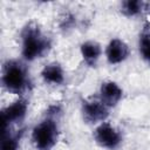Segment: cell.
Segmentation results:
<instances>
[{"mask_svg":"<svg viewBox=\"0 0 150 150\" xmlns=\"http://www.w3.org/2000/svg\"><path fill=\"white\" fill-rule=\"evenodd\" d=\"M33 139L40 150L50 149L56 139V127L52 121L40 123L33 130Z\"/></svg>","mask_w":150,"mask_h":150,"instance_id":"6da1fadb","label":"cell"},{"mask_svg":"<svg viewBox=\"0 0 150 150\" xmlns=\"http://www.w3.org/2000/svg\"><path fill=\"white\" fill-rule=\"evenodd\" d=\"M16 149H18V143L14 138H11V137L4 138L1 150H16Z\"/></svg>","mask_w":150,"mask_h":150,"instance_id":"4fadbf2b","label":"cell"},{"mask_svg":"<svg viewBox=\"0 0 150 150\" xmlns=\"http://www.w3.org/2000/svg\"><path fill=\"white\" fill-rule=\"evenodd\" d=\"M95 138L102 146L108 149H115L121 143L120 134L109 124L100 125L95 131Z\"/></svg>","mask_w":150,"mask_h":150,"instance_id":"277c9868","label":"cell"},{"mask_svg":"<svg viewBox=\"0 0 150 150\" xmlns=\"http://www.w3.org/2000/svg\"><path fill=\"white\" fill-rule=\"evenodd\" d=\"M141 53L143 57L150 61V34H143L141 38Z\"/></svg>","mask_w":150,"mask_h":150,"instance_id":"8fae6325","label":"cell"},{"mask_svg":"<svg viewBox=\"0 0 150 150\" xmlns=\"http://www.w3.org/2000/svg\"><path fill=\"white\" fill-rule=\"evenodd\" d=\"M141 4L138 1H127L124 4V11L128 14H136L139 11Z\"/></svg>","mask_w":150,"mask_h":150,"instance_id":"7c38bea8","label":"cell"},{"mask_svg":"<svg viewBox=\"0 0 150 150\" xmlns=\"http://www.w3.org/2000/svg\"><path fill=\"white\" fill-rule=\"evenodd\" d=\"M83 112L87 120L96 122L107 116V109L103 102H86L83 104Z\"/></svg>","mask_w":150,"mask_h":150,"instance_id":"ba28073f","label":"cell"},{"mask_svg":"<svg viewBox=\"0 0 150 150\" xmlns=\"http://www.w3.org/2000/svg\"><path fill=\"white\" fill-rule=\"evenodd\" d=\"M101 96L104 104L114 105L121 98L122 90L115 82H105L101 87Z\"/></svg>","mask_w":150,"mask_h":150,"instance_id":"52a82bcc","label":"cell"},{"mask_svg":"<svg viewBox=\"0 0 150 150\" xmlns=\"http://www.w3.org/2000/svg\"><path fill=\"white\" fill-rule=\"evenodd\" d=\"M128 55V47L124 42L118 39H114L110 41L107 48V57L110 63H118L123 61Z\"/></svg>","mask_w":150,"mask_h":150,"instance_id":"5b68a950","label":"cell"},{"mask_svg":"<svg viewBox=\"0 0 150 150\" xmlns=\"http://www.w3.org/2000/svg\"><path fill=\"white\" fill-rule=\"evenodd\" d=\"M81 52H82V55H83L84 60L88 63L93 64L98 59V56L101 54V48L95 42H86V43L82 45Z\"/></svg>","mask_w":150,"mask_h":150,"instance_id":"30bf717a","label":"cell"},{"mask_svg":"<svg viewBox=\"0 0 150 150\" xmlns=\"http://www.w3.org/2000/svg\"><path fill=\"white\" fill-rule=\"evenodd\" d=\"M42 76L46 81L50 83H61L63 81V71L61 67L56 63L46 66L45 69L42 70Z\"/></svg>","mask_w":150,"mask_h":150,"instance_id":"9c48e42d","label":"cell"},{"mask_svg":"<svg viewBox=\"0 0 150 150\" xmlns=\"http://www.w3.org/2000/svg\"><path fill=\"white\" fill-rule=\"evenodd\" d=\"M26 109H27V105L23 101H16L14 102L13 104L8 105L4 111H2V115H1V121H2V129L6 128L7 123L9 121H16V120H20L25 112H26Z\"/></svg>","mask_w":150,"mask_h":150,"instance_id":"8992f818","label":"cell"},{"mask_svg":"<svg viewBox=\"0 0 150 150\" xmlns=\"http://www.w3.org/2000/svg\"><path fill=\"white\" fill-rule=\"evenodd\" d=\"M4 84L8 90L20 91L26 83V75L19 64H8L2 76Z\"/></svg>","mask_w":150,"mask_h":150,"instance_id":"3957f363","label":"cell"},{"mask_svg":"<svg viewBox=\"0 0 150 150\" xmlns=\"http://www.w3.org/2000/svg\"><path fill=\"white\" fill-rule=\"evenodd\" d=\"M46 42L39 35V32L35 29H28L27 34L23 38V46H22V54L26 59L32 60L45 50Z\"/></svg>","mask_w":150,"mask_h":150,"instance_id":"7a4b0ae2","label":"cell"}]
</instances>
